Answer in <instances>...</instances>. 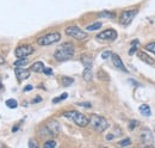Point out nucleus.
<instances>
[{
    "label": "nucleus",
    "instance_id": "obj_1",
    "mask_svg": "<svg viewBox=\"0 0 155 148\" xmlns=\"http://www.w3.org/2000/svg\"><path fill=\"white\" fill-rule=\"evenodd\" d=\"M74 53H75V49H74V45L69 42H66L61 44L54 54V57L57 60V61H67V60H71L73 56H74Z\"/></svg>",
    "mask_w": 155,
    "mask_h": 148
},
{
    "label": "nucleus",
    "instance_id": "obj_2",
    "mask_svg": "<svg viewBox=\"0 0 155 148\" xmlns=\"http://www.w3.org/2000/svg\"><path fill=\"white\" fill-rule=\"evenodd\" d=\"M63 117L68 118L69 121H73L75 124L79 126V127H86V126H88V123H89V119L85 115L78 112V111H75V110L66 111V112L63 114Z\"/></svg>",
    "mask_w": 155,
    "mask_h": 148
},
{
    "label": "nucleus",
    "instance_id": "obj_3",
    "mask_svg": "<svg viewBox=\"0 0 155 148\" xmlns=\"http://www.w3.org/2000/svg\"><path fill=\"white\" fill-rule=\"evenodd\" d=\"M89 124H91V127L96 131H99V133H103L104 130H106L109 128L108 119L105 117L96 115V114H92L91 116H89Z\"/></svg>",
    "mask_w": 155,
    "mask_h": 148
},
{
    "label": "nucleus",
    "instance_id": "obj_4",
    "mask_svg": "<svg viewBox=\"0 0 155 148\" xmlns=\"http://www.w3.org/2000/svg\"><path fill=\"white\" fill-rule=\"evenodd\" d=\"M60 40H61V35L59 32H49V34L41 36L40 38L37 40V44L38 45H50V44L59 42Z\"/></svg>",
    "mask_w": 155,
    "mask_h": 148
},
{
    "label": "nucleus",
    "instance_id": "obj_5",
    "mask_svg": "<svg viewBox=\"0 0 155 148\" xmlns=\"http://www.w3.org/2000/svg\"><path fill=\"white\" fill-rule=\"evenodd\" d=\"M66 34L71 37H73V38L78 40V41H84L87 38V34L85 31H82L79 27L76 25H72V27H68L66 29Z\"/></svg>",
    "mask_w": 155,
    "mask_h": 148
},
{
    "label": "nucleus",
    "instance_id": "obj_6",
    "mask_svg": "<svg viewBox=\"0 0 155 148\" xmlns=\"http://www.w3.org/2000/svg\"><path fill=\"white\" fill-rule=\"evenodd\" d=\"M137 10H129V11H123L122 13H121V17H119V23L122 24V25H124V27H126V25H129L133 20H134V18L136 17V15H137Z\"/></svg>",
    "mask_w": 155,
    "mask_h": 148
},
{
    "label": "nucleus",
    "instance_id": "obj_7",
    "mask_svg": "<svg viewBox=\"0 0 155 148\" xmlns=\"http://www.w3.org/2000/svg\"><path fill=\"white\" fill-rule=\"evenodd\" d=\"M34 47L30 45V44H23V45H19L16 48L15 50V55L18 57V59H23V57H27L29 55H31L34 53Z\"/></svg>",
    "mask_w": 155,
    "mask_h": 148
},
{
    "label": "nucleus",
    "instance_id": "obj_8",
    "mask_svg": "<svg viewBox=\"0 0 155 148\" xmlns=\"http://www.w3.org/2000/svg\"><path fill=\"white\" fill-rule=\"evenodd\" d=\"M44 130H45V134L48 135H57L61 131V126L57 121L51 119L44 126Z\"/></svg>",
    "mask_w": 155,
    "mask_h": 148
},
{
    "label": "nucleus",
    "instance_id": "obj_9",
    "mask_svg": "<svg viewBox=\"0 0 155 148\" xmlns=\"http://www.w3.org/2000/svg\"><path fill=\"white\" fill-rule=\"evenodd\" d=\"M117 38V31L113 29H108L101 31L100 34L97 35V40L98 41H113Z\"/></svg>",
    "mask_w": 155,
    "mask_h": 148
},
{
    "label": "nucleus",
    "instance_id": "obj_10",
    "mask_svg": "<svg viewBox=\"0 0 155 148\" xmlns=\"http://www.w3.org/2000/svg\"><path fill=\"white\" fill-rule=\"evenodd\" d=\"M140 139L145 146H150L154 142V135L149 129H143L140 134Z\"/></svg>",
    "mask_w": 155,
    "mask_h": 148
},
{
    "label": "nucleus",
    "instance_id": "obj_11",
    "mask_svg": "<svg viewBox=\"0 0 155 148\" xmlns=\"http://www.w3.org/2000/svg\"><path fill=\"white\" fill-rule=\"evenodd\" d=\"M15 74H16V78L18 79V81H23L30 77V72L28 69H24L23 67H16Z\"/></svg>",
    "mask_w": 155,
    "mask_h": 148
},
{
    "label": "nucleus",
    "instance_id": "obj_12",
    "mask_svg": "<svg viewBox=\"0 0 155 148\" xmlns=\"http://www.w3.org/2000/svg\"><path fill=\"white\" fill-rule=\"evenodd\" d=\"M111 57H112V64H113V66H115L116 68H118L119 71H122V72H124V73H128V69L125 68V66H124V64H123V61L121 60V57H119L117 54H112Z\"/></svg>",
    "mask_w": 155,
    "mask_h": 148
},
{
    "label": "nucleus",
    "instance_id": "obj_13",
    "mask_svg": "<svg viewBox=\"0 0 155 148\" xmlns=\"http://www.w3.org/2000/svg\"><path fill=\"white\" fill-rule=\"evenodd\" d=\"M137 56H138V59H140L141 61H143V62L147 64V65L153 66V65L155 64V60H154L152 56H149L148 54H146L145 52H137Z\"/></svg>",
    "mask_w": 155,
    "mask_h": 148
},
{
    "label": "nucleus",
    "instance_id": "obj_14",
    "mask_svg": "<svg viewBox=\"0 0 155 148\" xmlns=\"http://www.w3.org/2000/svg\"><path fill=\"white\" fill-rule=\"evenodd\" d=\"M45 67H44V64L42 62V61H37V62H35L32 66H31V71L32 72H35V73H40V72H43V69H44Z\"/></svg>",
    "mask_w": 155,
    "mask_h": 148
},
{
    "label": "nucleus",
    "instance_id": "obj_15",
    "mask_svg": "<svg viewBox=\"0 0 155 148\" xmlns=\"http://www.w3.org/2000/svg\"><path fill=\"white\" fill-rule=\"evenodd\" d=\"M140 112H141V115H143V116H146V117H148V116L152 115L150 108H149V105H147V104L140 105Z\"/></svg>",
    "mask_w": 155,
    "mask_h": 148
},
{
    "label": "nucleus",
    "instance_id": "obj_16",
    "mask_svg": "<svg viewBox=\"0 0 155 148\" xmlns=\"http://www.w3.org/2000/svg\"><path fill=\"white\" fill-rule=\"evenodd\" d=\"M82 77L86 81H91L92 80V68L91 67H86L84 73H82Z\"/></svg>",
    "mask_w": 155,
    "mask_h": 148
},
{
    "label": "nucleus",
    "instance_id": "obj_17",
    "mask_svg": "<svg viewBox=\"0 0 155 148\" xmlns=\"http://www.w3.org/2000/svg\"><path fill=\"white\" fill-rule=\"evenodd\" d=\"M29 64V61L27 57H23V59H18L16 62H15V66L16 67H24V66H27Z\"/></svg>",
    "mask_w": 155,
    "mask_h": 148
},
{
    "label": "nucleus",
    "instance_id": "obj_18",
    "mask_svg": "<svg viewBox=\"0 0 155 148\" xmlns=\"http://www.w3.org/2000/svg\"><path fill=\"white\" fill-rule=\"evenodd\" d=\"M98 79L101 80V81H109L110 80V77L108 75V73L104 72V71H99L98 72Z\"/></svg>",
    "mask_w": 155,
    "mask_h": 148
},
{
    "label": "nucleus",
    "instance_id": "obj_19",
    "mask_svg": "<svg viewBox=\"0 0 155 148\" xmlns=\"http://www.w3.org/2000/svg\"><path fill=\"white\" fill-rule=\"evenodd\" d=\"M61 82H62L63 86H71L74 82V79L69 78V77H62L61 78Z\"/></svg>",
    "mask_w": 155,
    "mask_h": 148
},
{
    "label": "nucleus",
    "instance_id": "obj_20",
    "mask_svg": "<svg viewBox=\"0 0 155 148\" xmlns=\"http://www.w3.org/2000/svg\"><path fill=\"white\" fill-rule=\"evenodd\" d=\"M116 15L115 12H109V11H103L99 13V17L100 18H113Z\"/></svg>",
    "mask_w": 155,
    "mask_h": 148
},
{
    "label": "nucleus",
    "instance_id": "obj_21",
    "mask_svg": "<svg viewBox=\"0 0 155 148\" xmlns=\"http://www.w3.org/2000/svg\"><path fill=\"white\" fill-rule=\"evenodd\" d=\"M140 43V41L138 40H134L133 42H131V48H130V50H129V55H133L136 50H137V44Z\"/></svg>",
    "mask_w": 155,
    "mask_h": 148
},
{
    "label": "nucleus",
    "instance_id": "obj_22",
    "mask_svg": "<svg viewBox=\"0 0 155 148\" xmlns=\"http://www.w3.org/2000/svg\"><path fill=\"white\" fill-rule=\"evenodd\" d=\"M101 28V23L100 22H97V23H93L92 25H88L86 29L88 30V31H94V30H98V29H100Z\"/></svg>",
    "mask_w": 155,
    "mask_h": 148
},
{
    "label": "nucleus",
    "instance_id": "obj_23",
    "mask_svg": "<svg viewBox=\"0 0 155 148\" xmlns=\"http://www.w3.org/2000/svg\"><path fill=\"white\" fill-rule=\"evenodd\" d=\"M6 105H7V108H10V109H16V108L18 106V103H17L16 99H7V101H6Z\"/></svg>",
    "mask_w": 155,
    "mask_h": 148
},
{
    "label": "nucleus",
    "instance_id": "obj_24",
    "mask_svg": "<svg viewBox=\"0 0 155 148\" xmlns=\"http://www.w3.org/2000/svg\"><path fill=\"white\" fill-rule=\"evenodd\" d=\"M67 97H68V94H67V93H63V94H61L60 97H56V98H54V99H53V103H54V104H57V103H60L61 101L66 99Z\"/></svg>",
    "mask_w": 155,
    "mask_h": 148
},
{
    "label": "nucleus",
    "instance_id": "obj_25",
    "mask_svg": "<svg viewBox=\"0 0 155 148\" xmlns=\"http://www.w3.org/2000/svg\"><path fill=\"white\" fill-rule=\"evenodd\" d=\"M138 124H140V123H138V121H136V119L130 121V123H129V130H134L135 127H137Z\"/></svg>",
    "mask_w": 155,
    "mask_h": 148
},
{
    "label": "nucleus",
    "instance_id": "obj_26",
    "mask_svg": "<svg viewBox=\"0 0 155 148\" xmlns=\"http://www.w3.org/2000/svg\"><path fill=\"white\" fill-rule=\"evenodd\" d=\"M44 147L45 148H54V147H56V142L54 140H49L44 143Z\"/></svg>",
    "mask_w": 155,
    "mask_h": 148
},
{
    "label": "nucleus",
    "instance_id": "obj_27",
    "mask_svg": "<svg viewBox=\"0 0 155 148\" xmlns=\"http://www.w3.org/2000/svg\"><path fill=\"white\" fill-rule=\"evenodd\" d=\"M146 49H147V50H149V52H152L153 54H155V42H152V43L147 44Z\"/></svg>",
    "mask_w": 155,
    "mask_h": 148
},
{
    "label": "nucleus",
    "instance_id": "obj_28",
    "mask_svg": "<svg viewBox=\"0 0 155 148\" xmlns=\"http://www.w3.org/2000/svg\"><path fill=\"white\" fill-rule=\"evenodd\" d=\"M130 143H131V140L129 139V138H126V139H124V140H122L119 142V146H129Z\"/></svg>",
    "mask_w": 155,
    "mask_h": 148
},
{
    "label": "nucleus",
    "instance_id": "obj_29",
    "mask_svg": "<svg viewBox=\"0 0 155 148\" xmlns=\"http://www.w3.org/2000/svg\"><path fill=\"white\" fill-rule=\"evenodd\" d=\"M111 55H112V53H111L110 50H105L104 53L101 54V57H103V59H108V57H110Z\"/></svg>",
    "mask_w": 155,
    "mask_h": 148
},
{
    "label": "nucleus",
    "instance_id": "obj_30",
    "mask_svg": "<svg viewBox=\"0 0 155 148\" xmlns=\"http://www.w3.org/2000/svg\"><path fill=\"white\" fill-rule=\"evenodd\" d=\"M43 73L45 74V75H53V69H51V68H44Z\"/></svg>",
    "mask_w": 155,
    "mask_h": 148
},
{
    "label": "nucleus",
    "instance_id": "obj_31",
    "mask_svg": "<svg viewBox=\"0 0 155 148\" xmlns=\"http://www.w3.org/2000/svg\"><path fill=\"white\" fill-rule=\"evenodd\" d=\"M41 101H42V98H41V97H36L35 99L32 101V103H34V104H36V103H40Z\"/></svg>",
    "mask_w": 155,
    "mask_h": 148
},
{
    "label": "nucleus",
    "instance_id": "obj_32",
    "mask_svg": "<svg viewBox=\"0 0 155 148\" xmlns=\"http://www.w3.org/2000/svg\"><path fill=\"white\" fill-rule=\"evenodd\" d=\"M78 105H81V106H86V108H91V103H79Z\"/></svg>",
    "mask_w": 155,
    "mask_h": 148
},
{
    "label": "nucleus",
    "instance_id": "obj_33",
    "mask_svg": "<svg viewBox=\"0 0 155 148\" xmlns=\"http://www.w3.org/2000/svg\"><path fill=\"white\" fill-rule=\"evenodd\" d=\"M29 147H35V148H36V147H37V143L34 142L32 140H30V141H29Z\"/></svg>",
    "mask_w": 155,
    "mask_h": 148
},
{
    "label": "nucleus",
    "instance_id": "obj_34",
    "mask_svg": "<svg viewBox=\"0 0 155 148\" xmlns=\"http://www.w3.org/2000/svg\"><path fill=\"white\" fill-rule=\"evenodd\" d=\"M32 90V86L31 85H28V86H25V87H24V91L25 92H27V91H31Z\"/></svg>",
    "mask_w": 155,
    "mask_h": 148
},
{
    "label": "nucleus",
    "instance_id": "obj_35",
    "mask_svg": "<svg viewBox=\"0 0 155 148\" xmlns=\"http://www.w3.org/2000/svg\"><path fill=\"white\" fill-rule=\"evenodd\" d=\"M112 139H113V135H112V134H109L108 136H106V140H108V141H111Z\"/></svg>",
    "mask_w": 155,
    "mask_h": 148
},
{
    "label": "nucleus",
    "instance_id": "obj_36",
    "mask_svg": "<svg viewBox=\"0 0 155 148\" xmlns=\"http://www.w3.org/2000/svg\"><path fill=\"white\" fill-rule=\"evenodd\" d=\"M18 126H16V127H13V128H12V131H13V133H16V131H18Z\"/></svg>",
    "mask_w": 155,
    "mask_h": 148
},
{
    "label": "nucleus",
    "instance_id": "obj_37",
    "mask_svg": "<svg viewBox=\"0 0 155 148\" xmlns=\"http://www.w3.org/2000/svg\"><path fill=\"white\" fill-rule=\"evenodd\" d=\"M3 87V85H1V82H0V89H1Z\"/></svg>",
    "mask_w": 155,
    "mask_h": 148
}]
</instances>
